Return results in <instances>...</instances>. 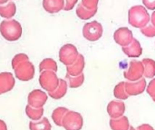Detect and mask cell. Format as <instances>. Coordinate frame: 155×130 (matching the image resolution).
<instances>
[{
    "label": "cell",
    "instance_id": "6da1fadb",
    "mask_svg": "<svg viewBox=\"0 0 155 130\" xmlns=\"http://www.w3.org/2000/svg\"><path fill=\"white\" fill-rule=\"evenodd\" d=\"M22 33L23 29L20 23L15 19L4 20L0 24V33L6 41H17L22 36Z\"/></svg>",
    "mask_w": 155,
    "mask_h": 130
},
{
    "label": "cell",
    "instance_id": "7a4b0ae2",
    "mask_svg": "<svg viewBox=\"0 0 155 130\" xmlns=\"http://www.w3.org/2000/svg\"><path fill=\"white\" fill-rule=\"evenodd\" d=\"M151 20L147 9L143 5H134L128 11L129 24L135 28H143L146 26Z\"/></svg>",
    "mask_w": 155,
    "mask_h": 130
},
{
    "label": "cell",
    "instance_id": "3957f363",
    "mask_svg": "<svg viewBox=\"0 0 155 130\" xmlns=\"http://www.w3.org/2000/svg\"><path fill=\"white\" fill-rule=\"evenodd\" d=\"M15 77L22 81H28L35 76V67L29 59H25L12 66Z\"/></svg>",
    "mask_w": 155,
    "mask_h": 130
},
{
    "label": "cell",
    "instance_id": "277c9868",
    "mask_svg": "<svg viewBox=\"0 0 155 130\" xmlns=\"http://www.w3.org/2000/svg\"><path fill=\"white\" fill-rule=\"evenodd\" d=\"M103 32V26L97 21L86 23L83 27V35L86 40L90 42L98 41L102 37Z\"/></svg>",
    "mask_w": 155,
    "mask_h": 130
},
{
    "label": "cell",
    "instance_id": "5b68a950",
    "mask_svg": "<svg viewBox=\"0 0 155 130\" xmlns=\"http://www.w3.org/2000/svg\"><path fill=\"white\" fill-rule=\"evenodd\" d=\"M39 83L44 90L51 92L57 88L59 84V79L56 75V72L53 71H41L39 77Z\"/></svg>",
    "mask_w": 155,
    "mask_h": 130
},
{
    "label": "cell",
    "instance_id": "8992f818",
    "mask_svg": "<svg viewBox=\"0 0 155 130\" xmlns=\"http://www.w3.org/2000/svg\"><path fill=\"white\" fill-rule=\"evenodd\" d=\"M84 125V119L80 113L70 111L65 114L63 119L62 127L65 130H81Z\"/></svg>",
    "mask_w": 155,
    "mask_h": 130
},
{
    "label": "cell",
    "instance_id": "52a82bcc",
    "mask_svg": "<svg viewBox=\"0 0 155 130\" xmlns=\"http://www.w3.org/2000/svg\"><path fill=\"white\" fill-rule=\"evenodd\" d=\"M144 72L143 64L142 62L133 60L129 62L128 70L124 71V76L129 81H136L143 78Z\"/></svg>",
    "mask_w": 155,
    "mask_h": 130
},
{
    "label": "cell",
    "instance_id": "ba28073f",
    "mask_svg": "<svg viewBox=\"0 0 155 130\" xmlns=\"http://www.w3.org/2000/svg\"><path fill=\"white\" fill-rule=\"evenodd\" d=\"M78 55L79 52L76 47L70 43L62 46L59 51V60L66 66L72 64L77 59Z\"/></svg>",
    "mask_w": 155,
    "mask_h": 130
},
{
    "label": "cell",
    "instance_id": "9c48e42d",
    "mask_svg": "<svg viewBox=\"0 0 155 130\" xmlns=\"http://www.w3.org/2000/svg\"><path fill=\"white\" fill-rule=\"evenodd\" d=\"M114 38L117 44L121 45L122 47H124L129 45L133 42L134 35L133 32L127 27H121L114 32Z\"/></svg>",
    "mask_w": 155,
    "mask_h": 130
},
{
    "label": "cell",
    "instance_id": "30bf717a",
    "mask_svg": "<svg viewBox=\"0 0 155 130\" xmlns=\"http://www.w3.org/2000/svg\"><path fill=\"white\" fill-rule=\"evenodd\" d=\"M47 101V94L41 90L31 91L27 97L28 105L34 108H43Z\"/></svg>",
    "mask_w": 155,
    "mask_h": 130
},
{
    "label": "cell",
    "instance_id": "8fae6325",
    "mask_svg": "<svg viewBox=\"0 0 155 130\" xmlns=\"http://www.w3.org/2000/svg\"><path fill=\"white\" fill-rule=\"evenodd\" d=\"M125 91L128 96H137L142 94L146 89V81L142 78L136 81H126L124 82Z\"/></svg>",
    "mask_w": 155,
    "mask_h": 130
},
{
    "label": "cell",
    "instance_id": "7c38bea8",
    "mask_svg": "<svg viewBox=\"0 0 155 130\" xmlns=\"http://www.w3.org/2000/svg\"><path fill=\"white\" fill-rule=\"evenodd\" d=\"M107 112L111 119H118L124 116L125 112V104L124 101L113 100L107 106Z\"/></svg>",
    "mask_w": 155,
    "mask_h": 130
},
{
    "label": "cell",
    "instance_id": "4fadbf2b",
    "mask_svg": "<svg viewBox=\"0 0 155 130\" xmlns=\"http://www.w3.org/2000/svg\"><path fill=\"white\" fill-rule=\"evenodd\" d=\"M15 81L12 73L2 72L0 73V95L6 93L13 90Z\"/></svg>",
    "mask_w": 155,
    "mask_h": 130
},
{
    "label": "cell",
    "instance_id": "5bb4252c",
    "mask_svg": "<svg viewBox=\"0 0 155 130\" xmlns=\"http://www.w3.org/2000/svg\"><path fill=\"white\" fill-rule=\"evenodd\" d=\"M84 65H85L84 57L83 54L79 53L77 59L72 64L66 66L67 74H69L71 76H76V75L83 73V71L84 69Z\"/></svg>",
    "mask_w": 155,
    "mask_h": 130
},
{
    "label": "cell",
    "instance_id": "9a60e30c",
    "mask_svg": "<svg viewBox=\"0 0 155 130\" xmlns=\"http://www.w3.org/2000/svg\"><path fill=\"white\" fill-rule=\"evenodd\" d=\"M123 52L130 58H138L143 53V48L139 41L134 38L133 42L129 45L123 47Z\"/></svg>",
    "mask_w": 155,
    "mask_h": 130
},
{
    "label": "cell",
    "instance_id": "2e32d148",
    "mask_svg": "<svg viewBox=\"0 0 155 130\" xmlns=\"http://www.w3.org/2000/svg\"><path fill=\"white\" fill-rule=\"evenodd\" d=\"M64 0H43L44 9L50 14H56L64 9Z\"/></svg>",
    "mask_w": 155,
    "mask_h": 130
},
{
    "label": "cell",
    "instance_id": "e0dca14e",
    "mask_svg": "<svg viewBox=\"0 0 155 130\" xmlns=\"http://www.w3.org/2000/svg\"><path fill=\"white\" fill-rule=\"evenodd\" d=\"M110 127L113 130H129L131 126L127 117L122 116L118 119H111Z\"/></svg>",
    "mask_w": 155,
    "mask_h": 130
},
{
    "label": "cell",
    "instance_id": "ac0fdd59",
    "mask_svg": "<svg viewBox=\"0 0 155 130\" xmlns=\"http://www.w3.org/2000/svg\"><path fill=\"white\" fill-rule=\"evenodd\" d=\"M67 88H68V84H67L66 81H64L63 79H59V84H58L57 88L54 91L48 92V95L54 100H60L66 94Z\"/></svg>",
    "mask_w": 155,
    "mask_h": 130
},
{
    "label": "cell",
    "instance_id": "d6986e66",
    "mask_svg": "<svg viewBox=\"0 0 155 130\" xmlns=\"http://www.w3.org/2000/svg\"><path fill=\"white\" fill-rule=\"evenodd\" d=\"M16 12V5L14 2L10 1L5 5H0V16L5 19L12 18Z\"/></svg>",
    "mask_w": 155,
    "mask_h": 130
},
{
    "label": "cell",
    "instance_id": "ffe728a7",
    "mask_svg": "<svg viewBox=\"0 0 155 130\" xmlns=\"http://www.w3.org/2000/svg\"><path fill=\"white\" fill-rule=\"evenodd\" d=\"M144 68V72L143 75L145 78L152 79L155 76V61L153 59H143L142 61Z\"/></svg>",
    "mask_w": 155,
    "mask_h": 130
},
{
    "label": "cell",
    "instance_id": "44dd1931",
    "mask_svg": "<svg viewBox=\"0 0 155 130\" xmlns=\"http://www.w3.org/2000/svg\"><path fill=\"white\" fill-rule=\"evenodd\" d=\"M30 130H51V124L46 118H43L36 121H31L29 123Z\"/></svg>",
    "mask_w": 155,
    "mask_h": 130
},
{
    "label": "cell",
    "instance_id": "7402d4cb",
    "mask_svg": "<svg viewBox=\"0 0 155 130\" xmlns=\"http://www.w3.org/2000/svg\"><path fill=\"white\" fill-rule=\"evenodd\" d=\"M25 113L31 120L36 121V120H39L42 119V117L44 115V109L43 108H34V107L27 105L25 107Z\"/></svg>",
    "mask_w": 155,
    "mask_h": 130
},
{
    "label": "cell",
    "instance_id": "603a6c76",
    "mask_svg": "<svg viewBox=\"0 0 155 130\" xmlns=\"http://www.w3.org/2000/svg\"><path fill=\"white\" fill-rule=\"evenodd\" d=\"M68 109L64 108V107H59L57 109H55L53 113H52V119L54 120V122L55 123L56 126L58 127H62V123H63V119L64 117L65 116V114L68 112Z\"/></svg>",
    "mask_w": 155,
    "mask_h": 130
},
{
    "label": "cell",
    "instance_id": "cb8c5ba5",
    "mask_svg": "<svg viewBox=\"0 0 155 130\" xmlns=\"http://www.w3.org/2000/svg\"><path fill=\"white\" fill-rule=\"evenodd\" d=\"M97 13V10H90L85 8L82 5V4H79L76 8V14L77 16L82 20H88L94 16V14Z\"/></svg>",
    "mask_w": 155,
    "mask_h": 130
},
{
    "label": "cell",
    "instance_id": "d4e9b609",
    "mask_svg": "<svg viewBox=\"0 0 155 130\" xmlns=\"http://www.w3.org/2000/svg\"><path fill=\"white\" fill-rule=\"evenodd\" d=\"M66 80H67V84L70 88H78L83 85L84 81V73H81L76 76H71L66 73Z\"/></svg>",
    "mask_w": 155,
    "mask_h": 130
},
{
    "label": "cell",
    "instance_id": "484cf974",
    "mask_svg": "<svg viewBox=\"0 0 155 130\" xmlns=\"http://www.w3.org/2000/svg\"><path fill=\"white\" fill-rule=\"evenodd\" d=\"M39 71H53L54 72L57 71V63L54 60L47 58L43 60L39 64Z\"/></svg>",
    "mask_w": 155,
    "mask_h": 130
},
{
    "label": "cell",
    "instance_id": "4316f807",
    "mask_svg": "<svg viewBox=\"0 0 155 130\" xmlns=\"http://www.w3.org/2000/svg\"><path fill=\"white\" fill-rule=\"evenodd\" d=\"M114 95L116 99L121 100H125L129 98L128 94L125 91V87H124V81H121L118 83L114 90Z\"/></svg>",
    "mask_w": 155,
    "mask_h": 130
},
{
    "label": "cell",
    "instance_id": "83f0119b",
    "mask_svg": "<svg viewBox=\"0 0 155 130\" xmlns=\"http://www.w3.org/2000/svg\"><path fill=\"white\" fill-rule=\"evenodd\" d=\"M141 33L146 37H154L155 26H153V24H147L146 26L141 28Z\"/></svg>",
    "mask_w": 155,
    "mask_h": 130
},
{
    "label": "cell",
    "instance_id": "f1b7e54d",
    "mask_svg": "<svg viewBox=\"0 0 155 130\" xmlns=\"http://www.w3.org/2000/svg\"><path fill=\"white\" fill-rule=\"evenodd\" d=\"M99 0H82L81 4L87 9L90 10H97Z\"/></svg>",
    "mask_w": 155,
    "mask_h": 130
},
{
    "label": "cell",
    "instance_id": "f546056e",
    "mask_svg": "<svg viewBox=\"0 0 155 130\" xmlns=\"http://www.w3.org/2000/svg\"><path fill=\"white\" fill-rule=\"evenodd\" d=\"M146 90L152 98H155V79H153L149 82L148 86H146Z\"/></svg>",
    "mask_w": 155,
    "mask_h": 130
},
{
    "label": "cell",
    "instance_id": "4dcf8cb0",
    "mask_svg": "<svg viewBox=\"0 0 155 130\" xmlns=\"http://www.w3.org/2000/svg\"><path fill=\"white\" fill-rule=\"evenodd\" d=\"M64 6L63 10H65V11L72 10L76 5V3L78 2V0H64Z\"/></svg>",
    "mask_w": 155,
    "mask_h": 130
},
{
    "label": "cell",
    "instance_id": "1f68e13d",
    "mask_svg": "<svg viewBox=\"0 0 155 130\" xmlns=\"http://www.w3.org/2000/svg\"><path fill=\"white\" fill-rule=\"evenodd\" d=\"M143 3L146 8H148L150 10L155 9V0H143Z\"/></svg>",
    "mask_w": 155,
    "mask_h": 130
},
{
    "label": "cell",
    "instance_id": "d6a6232c",
    "mask_svg": "<svg viewBox=\"0 0 155 130\" xmlns=\"http://www.w3.org/2000/svg\"><path fill=\"white\" fill-rule=\"evenodd\" d=\"M136 130H154V128L152 126H150L149 124H143V125L139 126L136 128Z\"/></svg>",
    "mask_w": 155,
    "mask_h": 130
},
{
    "label": "cell",
    "instance_id": "836d02e7",
    "mask_svg": "<svg viewBox=\"0 0 155 130\" xmlns=\"http://www.w3.org/2000/svg\"><path fill=\"white\" fill-rule=\"evenodd\" d=\"M0 130H7V127H6V124L0 119Z\"/></svg>",
    "mask_w": 155,
    "mask_h": 130
},
{
    "label": "cell",
    "instance_id": "e575fe53",
    "mask_svg": "<svg viewBox=\"0 0 155 130\" xmlns=\"http://www.w3.org/2000/svg\"><path fill=\"white\" fill-rule=\"evenodd\" d=\"M151 22H152V24L155 26V11L152 14V16H151Z\"/></svg>",
    "mask_w": 155,
    "mask_h": 130
},
{
    "label": "cell",
    "instance_id": "d590c367",
    "mask_svg": "<svg viewBox=\"0 0 155 130\" xmlns=\"http://www.w3.org/2000/svg\"><path fill=\"white\" fill-rule=\"evenodd\" d=\"M5 3H7V0H0V5H4Z\"/></svg>",
    "mask_w": 155,
    "mask_h": 130
},
{
    "label": "cell",
    "instance_id": "8d00e7d4",
    "mask_svg": "<svg viewBox=\"0 0 155 130\" xmlns=\"http://www.w3.org/2000/svg\"><path fill=\"white\" fill-rule=\"evenodd\" d=\"M129 130H136L134 128H133V127H130V128H129Z\"/></svg>",
    "mask_w": 155,
    "mask_h": 130
},
{
    "label": "cell",
    "instance_id": "74e56055",
    "mask_svg": "<svg viewBox=\"0 0 155 130\" xmlns=\"http://www.w3.org/2000/svg\"><path fill=\"white\" fill-rule=\"evenodd\" d=\"M153 101L155 102V98H153Z\"/></svg>",
    "mask_w": 155,
    "mask_h": 130
},
{
    "label": "cell",
    "instance_id": "f35d334b",
    "mask_svg": "<svg viewBox=\"0 0 155 130\" xmlns=\"http://www.w3.org/2000/svg\"><path fill=\"white\" fill-rule=\"evenodd\" d=\"M7 1H8V0H7Z\"/></svg>",
    "mask_w": 155,
    "mask_h": 130
}]
</instances>
